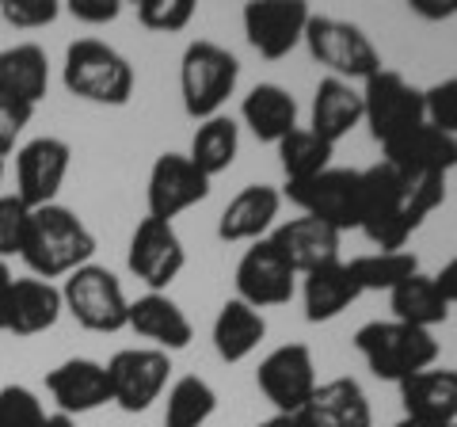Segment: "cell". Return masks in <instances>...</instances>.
I'll return each instance as SVG.
<instances>
[{
	"instance_id": "cell-1",
	"label": "cell",
	"mask_w": 457,
	"mask_h": 427,
	"mask_svg": "<svg viewBox=\"0 0 457 427\" xmlns=\"http://www.w3.org/2000/svg\"><path fill=\"white\" fill-rule=\"evenodd\" d=\"M446 203V176H400L389 164L359 172V230L378 252H400Z\"/></svg>"
},
{
	"instance_id": "cell-2",
	"label": "cell",
	"mask_w": 457,
	"mask_h": 427,
	"mask_svg": "<svg viewBox=\"0 0 457 427\" xmlns=\"http://www.w3.org/2000/svg\"><path fill=\"white\" fill-rule=\"evenodd\" d=\"M92 255H96V237L77 210H69L62 203L31 210L20 260L35 279H46V282L65 279L77 267L92 264Z\"/></svg>"
},
{
	"instance_id": "cell-3",
	"label": "cell",
	"mask_w": 457,
	"mask_h": 427,
	"mask_svg": "<svg viewBox=\"0 0 457 427\" xmlns=\"http://www.w3.org/2000/svg\"><path fill=\"white\" fill-rule=\"evenodd\" d=\"M62 80L77 99H88V104H99V107H126L137 84L134 65L126 62V54L107 46L104 38L69 42Z\"/></svg>"
},
{
	"instance_id": "cell-4",
	"label": "cell",
	"mask_w": 457,
	"mask_h": 427,
	"mask_svg": "<svg viewBox=\"0 0 457 427\" xmlns=\"http://www.w3.org/2000/svg\"><path fill=\"white\" fill-rule=\"evenodd\" d=\"M354 351L366 359L370 374L381 381H408L420 370H431L438 359V339L427 329H411L400 321H370L354 332Z\"/></svg>"
},
{
	"instance_id": "cell-5",
	"label": "cell",
	"mask_w": 457,
	"mask_h": 427,
	"mask_svg": "<svg viewBox=\"0 0 457 427\" xmlns=\"http://www.w3.org/2000/svg\"><path fill=\"white\" fill-rule=\"evenodd\" d=\"M237 80H240V62L225 46L206 38L187 42L179 62V96H183L187 119L206 122L213 115H221L228 96L237 92Z\"/></svg>"
},
{
	"instance_id": "cell-6",
	"label": "cell",
	"mask_w": 457,
	"mask_h": 427,
	"mask_svg": "<svg viewBox=\"0 0 457 427\" xmlns=\"http://www.w3.org/2000/svg\"><path fill=\"white\" fill-rule=\"evenodd\" d=\"M62 306L88 332H119L130 317V297H126L119 275L99 264H84L73 275H65Z\"/></svg>"
},
{
	"instance_id": "cell-7",
	"label": "cell",
	"mask_w": 457,
	"mask_h": 427,
	"mask_svg": "<svg viewBox=\"0 0 457 427\" xmlns=\"http://www.w3.org/2000/svg\"><path fill=\"white\" fill-rule=\"evenodd\" d=\"M305 46L328 69V77L347 80V84L354 80L366 84L370 77L385 69L378 46L366 38L362 27L336 20V16H312L305 27Z\"/></svg>"
},
{
	"instance_id": "cell-8",
	"label": "cell",
	"mask_w": 457,
	"mask_h": 427,
	"mask_svg": "<svg viewBox=\"0 0 457 427\" xmlns=\"http://www.w3.org/2000/svg\"><path fill=\"white\" fill-rule=\"evenodd\" d=\"M359 92H362V122L370 126V134H374V141H381V146H389L393 138L427 122L423 92L411 88L393 69L374 73Z\"/></svg>"
},
{
	"instance_id": "cell-9",
	"label": "cell",
	"mask_w": 457,
	"mask_h": 427,
	"mask_svg": "<svg viewBox=\"0 0 457 427\" xmlns=\"http://www.w3.org/2000/svg\"><path fill=\"white\" fill-rule=\"evenodd\" d=\"M104 366L111 378V405H119L130 416L149 412L153 401H161V393L168 389L171 359L156 347H122Z\"/></svg>"
},
{
	"instance_id": "cell-10",
	"label": "cell",
	"mask_w": 457,
	"mask_h": 427,
	"mask_svg": "<svg viewBox=\"0 0 457 427\" xmlns=\"http://www.w3.org/2000/svg\"><path fill=\"white\" fill-rule=\"evenodd\" d=\"M290 203L324 225H332L336 233L359 230V172L354 168H328V172L302 180V183H286L282 191Z\"/></svg>"
},
{
	"instance_id": "cell-11",
	"label": "cell",
	"mask_w": 457,
	"mask_h": 427,
	"mask_svg": "<svg viewBox=\"0 0 457 427\" xmlns=\"http://www.w3.org/2000/svg\"><path fill=\"white\" fill-rule=\"evenodd\" d=\"M126 267L137 282H145L153 294H168V287L179 279V272L187 267V248L176 233L171 222L141 218L137 230L126 248Z\"/></svg>"
},
{
	"instance_id": "cell-12",
	"label": "cell",
	"mask_w": 457,
	"mask_h": 427,
	"mask_svg": "<svg viewBox=\"0 0 457 427\" xmlns=\"http://www.w3.org/2000/svg\"><path fill=\"white\" fill-rule=\"evenodd\" d=\"M255 386L275 405L278 416H297L312 389L320 386L317 381V363H312V351L305 344H282L267 355L255 370Z\"/></svg>"
},
{
	"instance_id": "cell-13",
	"label": "cell",
	"mask_w": 457,
	"mask_h": 427,
	"mask_svg": "<svg viewBox=\"0 0 457 427\" xmlns=\"http://www.w3.org/2000/svg\"><path fill=\"white\" fill-rule=\"evenodd\" d=\"M73 149L62 138H31L16 153V198L27 210L57 203V191L65 188Z\"/></svg>"
},
{
	"instance_id": "cell-14",
	"label": "cell",
	"mask_w": 457,
	"mask_h": 427,
	"mask_svg": "<svg viewBox=\"0 0 457 427\" xmlns=\"http://www.w3.org/2000/svg\"><path fill=\"white\" fill-rule=\"evenodd\" d=\"M245 35L252 50L267 62H282L297 42H305L312 8L305 0H252L245 4Z\"/></svg>"
},
{
	"instance_id": "cell-15",
	"label": "cell",
	"mask_w": 457,
	"mask_h": 427,
	"mask_svg": "<svg viewBox=\"0 0 457 427\" xmlns=\"http://www.w3.org/2000/svg\"><path fill=\"white\" fill-rule=\"evenodd\" d=\"M210 195V176H203L191 164L187 153H161L149 168L145 183V206L156 222H176L183 210L198 206Z\"/></svg>"
},
{
	"instance_id": "cell-16",
	"label": "cell",
	"mask_w": 457,
	"mask_h": 427,
	"mask_svg": "<svg viewBox=\"0 0 457 427\" xmlns=\"http://www.w3.org/2000/svg\"><path fill=\"white\" fill-rule=\"evenodd\" d=\"M237 297L248 302L252 309H270L286 306L297 294V272L275 252V245L263 237L240 255L237 264Z\"/></svg>"
},
{
	"instance_id": "cell-17",
	"label": "cell",
	"mask_w": 457,
	"mask_h": 427,
	"mask_svg": "<svg viewBox=\"0 0 457 427\" xmlns=\"http://www.w3.org/2000/svg\"><path fill=\"white\" fill-rule=\"evenodd\" d=\"M62 287H54L46 279H16L12 290L4 297V309H0V332L12 336H42L50 332L57 321H62Z\"/></svg>"
},
{
	"instance_id": "cell-18",
	"label": "cell",
	"mask_w": 457,
	"mask_h": 427,
	"mask_svg": "<svg viewBox=\"0 0 457 427\" xmlns=\"http://www.w3.org/2000/svg\"><path fill=\"white\" fill-rule=\"evenodd\" d=\"M381 153L385 164L400 176H446L450 168H457V138L435 130L431 122L393 138L389 146H381Z\"/></svg>"
},
{
	"instance_id": "cell-19",
	"label": "cell",
	"mask_w": 457,
	"mask_h": 427,
	"mask_svg": "<svg viewBox=\"0 0 457 427\" xmlns=\"http://www.w3.org/2000/svg\"><path fill=\"white\" fill-rule=\"evenodd\" d=\"M46 389L62 416H84L111 405V378L107 366L96 359H65L46 374Z\"/></svg>"
},
{
	"instance_id": "cell-20",
	"label": "cell",
	"mask_w": 457,
	"mask_h": 427,
	"mask_svg": "<svg viewBox=\"0 0 457 427\" xmlns=\"http://www.w3.org/2000/svg\"><path fill=\"white\" fill-rule=\"evenodd\" d=\"M339 237L343 233H336L332 225L302 214V218H290V222L275 225L267 240L275 245V252L294 267L297 275H309V272H317V267L339 260Z\"/></svg>"
},
{
	"instance_id": "cell-21",
	"label": "cell",
	"mask_w": 457,
	"mask_h": 427,
	"mask_svg": "<svg viewBox=\"0 0 457 427\" xmlns=\"http://www.w3.org/2000/svg\"><path fill=\"white\" fill-rule=\"evenodd\" d=\"M282 210V191L270 188V183H248L245 191H237L228 198V206L221 210L218 218V237L225 245H240V240H255L270 237L275 230V218Z\"/></svg>"
},
{
	"instance_id": "cell-22",
	"label": "cell",
	"mask_w": 457,
	"mask_h": 427,
	"mask_svg": "<svg viewBox=\"0 0 457 427\" xmlns=\"http://www.w3.org/2000/svg\"><path fill=\"white\" fill-rule=\"evenodd\" d=\"M400 405L404 416L423 427H450L457 423V370L431 366L400 381Z\"/></svg>"
},
{
	"instance_id": "cell-23",
	"label": "cell",
	"mask_w": 457,
	"mask_h": 427,
	"mask_svg": "<svg viewBox=\"0 0 457 427\" xmlns=\"http://www.w3.org/2000/svg\"><path fill=\"white\" fill-rule=\"evenodd\" d=\"M294 420L302 427H374V408L354 378H332L312 389L309 405Z\"/></svg>"
},
{
	"instance_id": "cell-24",
	"label": "cell",
	"mask_w": 457,
	"mask_h": 427,
	"mask_svg": "<svg viewBox=\"0 0 457 427\" xmlns=\"http://www.w3.org/2000/svg\"><path fill=\"white\" fill-rule=\"evenodd\" d=\"M126 329H134L141 339H149V344L156 351H164V355L191 347V339H195V329H191L187 313L171 302L168 294H153V290H145L141 297H134V302H130Z\"/></svg>"
},
{
	"instance_id": "cell-25",
	"label": "cell",
	"mask_w": 457,
	"mask_h": 427,
	"mask_svg": "<svg viewBox=\"0 0 457 427\" xmlns=\"http://www.w3.org/2000/svg\"><path fill=\"white\" fill-rule=\"evenodd\" d=\"M362 122V92L347 80L324 77L312 92V107H309V130L317 134L328 146L347 138L354 126Z\"/></svg>"
},
{
	"instance_id": "cell-26",
	"label": "cell",
	"mask_w": 457,
	"mask_h": 427,
	"mask_svg": "<svg viewBox=\"0 0 457 427\" xmlns=\"http://www.w3.org/2000/svg\"><path fill=\"white\" fill-rule=\"evenodd\" d=\"M50 88V58L35 42L0 50V96L20 99L27 107H38Z\"/></svg>"
},
{
	"instance_id": "cell-27",
	"label": "cell",
	"mask_w": 457,
	"mask_h": 427,
	"mask_svg": "<svg viewBox=\"0 0 457 427\" xmlns=\"http://www.w3.org/2000/svg\"><path fill=\"white\" fill-rule=\"evenodd\" d=\"M240 119L255 134V141L278 146L286 134L297 130V99L282 84H255L240 104Z\"/></svg>"
},
{
	"instance_id": "cell-28",
	"label": "cell",
	"mask_w": 457,
	"mask_h": 427,
	"mask_svg": "<svg viewBox=\"0 0 457 427\" xmlns=\"http://www.w3.org/2000/svg\"><path fill=\"white\" fill-rule=\"evenodd\" d=\"M302 297H305V321L309 324H324V321H336L343 309H351L354 302L362 297L359 282L351 279L347 264L336 260V264H324L317 272L302 275Z\"/></svg>"
},
{
	"instance_id": "cell-29",
	"label": "cell",
	"mask_w": 457,
	"mask_h": 427,
	"mask_svg": "<svg viewBox=\"0 0 457 427\" xmlns=\"http://www.w3.org/2000/svg\"><path fill=\"white\" fill-rule=\"evenodd\" d=\"M263 336H267L263 313L240 302V297H228L221 313L213 317V351H218L221 363H245L263 344Z\"/></svg>"
},
{
	"instance_id": "cell-30",
	"label": "cell",
	"mask_w": 457,
	"mask_h": 427,
	"mask_svg": "<svg viewBox=\"0 0 457 427\" xmlns=\"http://www.w3.org/2000/svg\"><path fill=\"white\" fill-rule=\"evenodd\" d=\"M389 309H393V321L411 324V329H427V332H431L435 324H446V317H450V302L442 297L435 275H423V272L404 279L389 294Z\"/></svg>"
},
{
	"instance_id": "cell-31",
	"label": "cell",
	"mask_w": 457,
	"mask_h": 427,
	"mask_svg": "<svg viewBox=\"0 0 457 427\" xmlns=\"http://www.w3.org/2000/svg\"><path fill=\"white\" fill-rule=\"evenodd\" d=\"M240 153V126L228 119V115H213L206 122H198V130L191 138V164L198 168L203 176H221L233 168Z\"/></svg>"
},
{
	"instance_id": "cell-32",
	"label": "cell",
	"mask_w": 457,
	"mask_h": 427,
	"mask_svg": "<svg viewBox=\"0 0 457 427\" xmlns=\"http://www.w3.org/2000/svg\"><path fill=\"white\" fill-rule=\"evenodd\" d=\"M213 412H218V393L206 378L183 374L171 381L164 401V427H206Z\"/></svg>"
},
{
	"instance_id": "cell-33",
	"label": "cell",
	"mask_w": 457,
	"mask_h": 427,
	"mask_svg": "<svg viewBox=\"0 0 457 427\" xmlns=\"http://www.w3.org/2000/svg\"><path fill=\"white\" fill-rule=\"evenodd\" d=\"M275 149H278V164H282L286 183H302V180L328 172V168H332V153H336V146L320 141L309 126H297V130L286 134Z\"/></svg>"
},
{
	"instance_id": "cell-34",
	"label": "cell",
	"mask_w": 457,
	"mask_h": 427,
	"mask_svg": "<svg viewBox=\"0 0 457 427\" xmlns=\"http://www.w3.org/2000/svg\"><path fill=\"white\" fill-rule=\"evenodd\" d=\"M351 279L359 282V290H396L404 279H411L420 272V260L416 252L400 248V252H370V255H354L347 264Z\"/></svg>"
},
{
	"instance_id": "cell-35",
	"label": "cell",
	"mask_w": 457,
	"mask_h": 427,
	"mask_svg": "<svg viewBox=\"0 0 457 427\" xmlns=\"http://www.w3.org/2000/svg\"><path fill=\"white\" fill-rule=\"evenodd\" d=\"M195 12H198L195 0H137V23L145 31H161V35L191 27Z\"/></svg>"
},
{
	"instance_id": "cell-36",
	"label": "cell",
	"mask_w": 457,
	"mask_h": 427,
	"mask_svg": "<svg viewBox=\"0 0 457 427\" xmlns=\"http://www.w3.org/2000/svg\"><path fill=\"white\" fill-rule=\"evenodd\" d=\"M46 420V408L27 386H4L0 389V427H38Z\"/></svg>"
},
{
	"instance_id": "cell-37",
	"label": "cell",
	"mask_w": 457,
	"mask_h": 427,
	"mask_svg": "<svg viewBox=\"0 0 457 427\" xmlns=\"http://www.w3.org/2000/svg\"><path fill=\"white\" fill-rule=\"evenodd\" d=\"M62 16V0H0V20L20 27V31H38Z\"/></svg>"
},
{
	"instance_id": "cell-38",
	"label": "cell",
	"mask_w": 457,
	"mask_h": 427,
	"mask_svg": "<svg viewBox=\"0 0 457 427\" xmlns=\"http://www.w3.org/2000/svg\"><path fill=\"white\" fill-rule=\"evenodd\" d=\"M27 210L16 195H0V260H12V255L23 252V237H27Z\"/></svg>"
},
{
	"instance_id": "cell-39",
	"label": "cell",
	"mask_w": 457,
	"mask_h": 427,
	"mask_svg": "<svg viewBox=\"0 0 457 427\" xmlns=\"http://www.w3.org/2000/svg\"><path fill=\"white\" fill-rule=\"evenodd\" d=\"M423 107H427V122L435 130L457 138V77L438 80L423 92Z\"/></svg>"
},
{
	"instance_id": "cell-40",
	"label": "cell",
	"mask_w": 457,
	"mask_h": 427,
	"mask_svg": "<svg viewBox=\"0 0 457 427\" xmlns=\"http://www.w3.org/2000/svg\"><path fill=\"white\" fill-rule=\"evenodd\" d=\"M31 115H35V107L20 104V99H4V96H0V161L16 149V141L27 130Z\"/></svg>"
},
{
	"instance_id": "cell-41",
	"label": "cell",
	"mask_w": 457,
	"mask_h": 427,
	"mask_svg": "<svg viewBox=\"0 0 457 427\" xmlns=\"http://www.w3.org/2000/svg\"><path fill=\"white\" fill-rule=\"evenodd\" d=\"M69 16L88 27H107L122 16V0H65Z\"/></svg>"
},
{
	"instance_id": "cell-42",
	"label": "cell",
	"mask_w": 457,
	"mask_h": 427,
	"mask_svg": "<svg viewBox=\"0 0 457 427\" xmlns=\"http://www.w3.org/2000/svg\"><path fill=\"white\" fill-rule=\"evenodd\" d=\"M408 8L427 23H442L457 16V0H408Z\"/></svg>"
},
{
	"instance_id": "cell-43",
	"label": "cell",
	"mask_w": 457,
	"mask_h": 427,
	"mask_svg": "<svg viewBox=\"0 0 457 427\" xmlns=\"http://www.w3.org/2000/svg\"><path fill=\"white\" fill-rule=\"evenodd\" d=\"M435 282H438L442 297H446V302L453 306V302H457V255H453V260H450V264H446V267H442V272L435 275Z\"/></svg>"
},
{
	"instance_id": "cell-44",
	"label": "cell",
	"mask_w": 457,
	"mask_h": 427,
	"mask_svg": "<svg viewBox=\"0 0 457 427\" xmlns=\"http://www.w3.org/2000/svg\"><path fill=\"white\" fill-rule=\"evenodd\" d=\"M12 282H16V275H12V267L0 260V309H4V297H8V290H12Z\"/></svg>"
},
{
	"instance_id": "cell-45",
	"label": "cell",
	"mask_w": 457,
	"mask_h": 427,
	"mask_svg": "<svg viewBox=\"0 0 457 427\" xmlns=\"http://www.w3.org/2000/svg\"><path fill=\"white\" fill-rule=\"evenodd\" d=\"M38 427H77V420L73 416H62V412H54V416H46Z\"/></svg>"
},
{
	"instance_id": "cell-46",
	"label": "cell",
	"mask_w": 457,
	"mask_h": 427,
	"mask_svg": "<svg viewBox=\"0 0 457 427\" xmlns=\"http://www.w3.org/2000/svg\"><path fill=\"white\" fill-rule=\"evenodd\" d=\"M255 427H302V423H297L294 416H278V412H275V416H270V420H263V423H255Z\"/></svg>"
},
{
	"instance_id": "cell-47",
	"label": "cell",
	"mask_w": 457,
	"mask_h": 427,
	"mask_svg": "<svg viewBox=\"0 0 457 427\" xmlns=\"http://www.w3.org/2000/svg\"><path fill=\"white\" fill-rule=\"evenodd\" d=\"M393 427H423V423H416V420H408V416H404V420H400V423H393Z\"/></svg>"
},
{
	"instance_id": "cell-48",
	"label": "cell",
	"mask_w": 457,
	"mask_h": 427,
	"mask_svg": "<svg viewBox=\"0 0 457 427\" xmlns=\"http://www.w3.org/2000/svg\"><path fill=\"white\" fill-rule=\"evenodd\" d=\"M0 183H4V161H0ZM0 195H4V191H0Z\"/></svg>"
},
{
	"instance_id": "cell-49",
	"label": "cell",
	"mask_w": 457,
	"mask_h": 427,
	"mask_svg": "<svg viewBox=\"0 0 457 427\" xmlns=\"http://www.w3.org/2000/svg\"><path fill=\"white\" fill-rule=\"evenodd\" d=\"M450 427H457V423H450Z\"/></svg>"
}]
</instances>
